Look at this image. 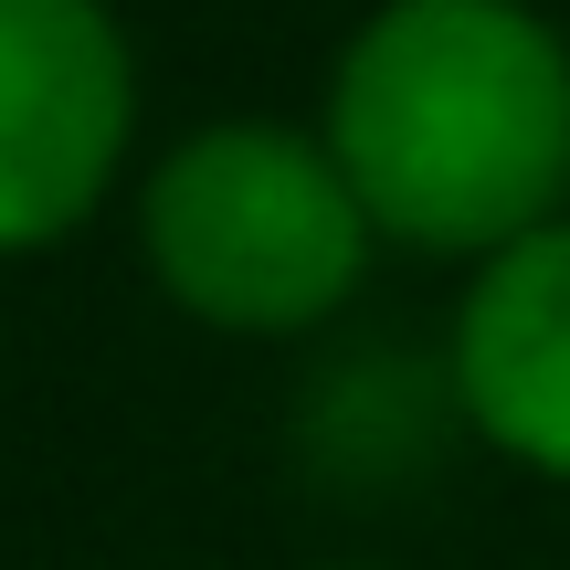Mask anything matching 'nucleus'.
I'll return each instance as SVG.
<instances>
[{"mask_svg": "<svg viewBox=\"0 0 570 570\" xmlns=\"http://www.w3.org/2000/svg\"><path fill=\"white\" fill-rule=\"evenodd\" d=\"M317 138L381 244L487 265L570 212V32L539 0H370Z\"/></svg>", "mask_w": 570, "mask_h": 570, "instance_id": "obj_1", "label": "nucleus"}, {"mask_svg": "<svg viewBox=\"0 0 570 570\" xmlns=\"http://www.w3.org/2000/svg\"><path fill=\"white\" fill-rule=\"evenodd\" d=\"M381 223L296 117H212L138 169V265L212 338H306L370 285Z\"/></svg>", "mask_w": 570, "mask_h": 570, "instance_id": "obj_2", "label": "nucleus"}, {"mask_svg": "<svg viewBox=\"0 0 570 570\" xmlns=\"http://www.w3.org/2000/svg\"><path fill=\"white\" fill-rule=\"evenodd\" d=\"M138 180V42L117 0H0V265L75 244Z\"/></svg>", "mask_w": 570, "mask_h": 570, "instance_id": "obj_3", "label": "nucleus"}, {"mask_svg": "<svg viewBox=\"0 0 570 570\" xmlns=\"http://www.w3.org/2000/svg\"><path fill=\"white\" fill-rule=\"evenodd\" d=\"M454 412L487 454H508L539 487H570V212L465 275L444 327Z\"/></svg>", "mask_w": 570, "mask_h": 570, "instance_id": "obj_4", "label": "nucleus"}, {"mask_svg": "<svg viewBox=\"0 0 570 570\" xmlns=\"http://www.w3.org/2000/svg\"><path fill=\"white\" fill-rule=\"evenodd\" d=\"M327 570H381V560H327Z\"/></svg>", "mask_w": 570, "mask_h": 570, "instance_id": "obj_5", "label": "nucleus"}]
</instances>
